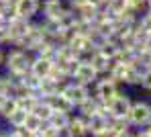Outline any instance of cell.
<instances>
[{
  "instance_id": "d6986e66",
  "label": "cell",
  "mask_w": 151,
  "mask_h": 137,
  "mask_svg": "<svg viewBox=\"0 0 151 137\" xmlns=\"http://www.w3.org/2000/svg\"><path fill=\"white\" fill-rule=\"evenodd\" d=\"M31 112H35V115L41 119V121H45V123H47V121H49V117H51V112H53V109L47 105V100H43V102L39 100V102L35 105V109L31 110Z\"/></svg>"
},
{
  "instance_id": "7a4b0ae2",
  "label": "cell",
  "mask_w": 151,
  "mask_h": 137,
  "mask_svg": "<svg viewBox=\"0 0 151 137\" xmlns=\"http://www.w3.org/2000/svg\"><path fill=\"white\" fill-rule=\"evenodd\" d=\"M121 90H123V86L116 82L114 78H110L108 74H100V78L94 82V96L100 98L102 102H106V105H108Z\"/></svg>"
},
{
  "instance_id": "8992f818",
  "label": "cell",
  "mask_w": 151,
  "mask_h": 137,
  "mask_svg": "<svg viewBox=\"0 0 151 137\" xmlns=\"http://www.w3.org/2000/svg\"><path fill=\"white\" fill-rule=\"evenodd\" d=\"M68 45H70L80 57L90 55L94 49H96L94 43H92V39H90V35H88V33H82V31H76L74 35H72V39L68 41Z\"/></svg>"
},
{
  "instance_id": "277c9868",
  "label": "cell",
  "mask_w": 151,
  "mask_h": 137,
  "mask_svg": "<svg viewBox=\"0 0 151 137\" xmlns=\"http://www.w3.org/2000/svg\"><path fill=\"white\" fill-rule=\"evenodd\" d=\"M133 105V98L127 94L125 90H121L110 102H108V110H110V119H127L129 110Z\"/></svg>"
},
{
  "instance_id": "5b68a950",
  "label": "cell",
  "mask_w": 151,
  "mask_h": 137,
  "mask_svg": "<svg viewBox=\"0 0 151 137\" xmlns=\"http://www.w3.org/2000/svg\"><path fill=\"white\" fill-rule=\"evenodd\" d=\"M59 92H61L63 96H68L76 107H78V105H82V102L90 96V86H88V84H82V82H76V80H74V82H70V84H63Z\"/></svg>"
},
{
  "instance_id": "7402d4cb",
  "label": "cell",
  "mask_w": 151,
  "mask_h": 137,
  "mask_svg": "<svg viewBox=\"0 0 151 137\" xmlns=\"http://www.w3.org/2000/svg\"><path fill=\"white\" fill-rule=\"evenodd\" d=\"M27 115H29V110H25V109H17L14 112H12V115H10V123H12V125H17V127H23V125H25Z\"/></svg>"
},
{
  "instance_id": "7c38bea8",
  "label": "cell",
  "mask_w": 151,
  "mask_h": 137,
  "mask_svg": "<svg viewBox=\"0 0 151 137\" xmlns=\"http://www.w3.org/2000/svg\"><path fill=\"white\" fill-rule=\"evenodd\" d=\"M65 133H68V135H72V137L86 135V133H88V121H86V117H84V115L72 117V119H70V123H68Z\"/></svg>"
},
{
  "instance_id": "d4e9b609",
  "label": "cell",
  "mask_w": 151,
  "mask_h": 137,
  "mask_svg": "<svg viewBox=\"0 0 151 137\" xmlns=\"http://www.w3.org/2000/svg\"><path fill=\"white\" fill-rule=\"evenodd\" d=\"M84 4H88V0H70V6H72L74 10H78V8H82Z\"/></svg>"
},
{
  "instance_id": "52a82bcc",
  "label": "cell",
  "mask_w": 151,
  "mask_h": 137,
  "mask_svg": "<svg viewBox=\"0 0 151 137\" xmlns=\"http://www.w3.org/2000/svg\"><path fill=\"white\" fill-rule=\"evenodd\" d=\"M86 121H88V133H92V135H96V137H108L110 117H104L100 112H96V115L86 117Z\"/></svg>"
},
{
  "instance_id": "4316f807",
  "label": "cell",
  "mask_w": 151,
  "mask_h": 137,
  "mask_svg": "<svg viewBox=\"0 0 151 137\" xmlns=\"http://www.w3.org/2000/svg\"><path fill=\"white\" fill-rule=\"evenodd\" d=\"M0 2H8V0H0Z\"/></svg>"
},
{
  "instance_id": "9c48e42d",
  "label": "cell",
  "mask_w": 151,
  "mask_h": 137,
  "mask_svg": "<svg viewBox=\"0 0 151 137\" xmlns=\"http://www.w3.org/2000/svg\"><path fill=\"white\" fill-rule=\"evenodd\" d=\"M29 66H31V61H29V59H27V55L21 53V51L10 53V57H8V68H10V72H12V74H17V76H25Z\"/></svg>"
},
{
  "instance_id": "603a6c76",
  "label": "cell",
  "mask_w": 151,
  "mask_h": 137,
  "mask_svg": "<svg viewBox=\"0 0 151 137\" xmlns=\"http://www.w3.org/2000/svg\"><path fill=\"white\" fill-rule=\"evenodd\" d=\"M141 88L149 94L151 92V68H145L143 70V76H141Z\"/></svg>"
},
{
  "instance_id": "9a60e30c",
  "label": "cell",
  "mask_w": 151,
  "mask_h": 137,
  "mask_svg": "<svg viewBox=\"0 0 151 137\" xmlns=\"http://www.w3.org/2000/svg\"><path fill=\"white\" fill-rule=\"evenodd\" d=\"M102 107V100L100 98H96V96H88L82 105H78V110H80V115H84V117H90V115H96Z\"/></svg>"
},
{
  "instance_id": "4fadbf2b",
  "label": "cell",
  "mask_w": 151,
  "mask_h": 137,
  "mask_svg": "<svg viewBox=\"0 0 151 137\" xmlns=\"http://www.w3.org/2000/svg\"><path fill=\"white\" fill-rule=\"evenodd\" d=\"M37 10H39V2L37 0H19L17 6H14L17 17H23V19H31Z\"/></svg>"
},
{
  "instance_id": "cb8c5ba5",
  "label": "cell",
  "mask_w": 151,
  "mask_h": 137,
  "mask_svg": "<svg viewBox=\"0 0 151 137\" xmlns=\"http://www.w3.org/2000/svg\"><path fill=\"white\" fill-rule=\"evenodd\" d=\"M17 109H19L17 100H6V98H4V102H2V107H0V110H2L6 117H10V115H12Z\"/></svg>"
},
{
  "instance_id": "44dd1931",
  "label": "cell",
  "mask_w": 151,
  "mask_h": 137,
  "mask_svg": "<svg viewBox=\"0 0 151 137\" xmlns=\"http://www.w3.org/2000/svg\"><path fill=\"white\" fill-rule=\"evenodd\" d=\"M127 4H129V8H131L133 12H137V14H143L145 10H149L147 0H127Z\"/></svg>"
},
{
  "instance_id": "6da1fadb",
  "label": "cell",
  "mask_w": 151,
  "mask_h": 137,
  "mask_svg": "<svg viewBox=\"0 0 151 137\" xmlns=\"http://www.w3.org/2000/svg\"><path fill=\"white\" fill-rule=\"evenodd\" d=\"M127 121L133 125V129H139V127L151 123V100H145V98L133 100L131 110L127 115Z\"/></svg>"
},
{
  "instance_id": "f1b7e54d",
  "label": "cell",
  "mask_w": 151,
  "mask_h": 137,
  "mask_svg": "<svg viewBox=\"0 0 151 137\" xmlns=\"http://www.w3.org/2000/svg\"><path fill=\"white\" fill-rule=\"evenodd\" d=\"M0 59H2V55H0Z\"/></svg>"
},
{
  "instance_id": "ac0fdd59",
  "label": "cell",
  "mask_w": 151,
  "mask_h": 137,
  "mask_svg": "<svg viewBox=\"0 0 151 137\" xmlns=\"http://www.w3.org/2000/svg\"><path fill=\"white\" fill-rule=\"evenodd\" d=\"M43 10H45V17L47 19H53V21H57L61 14H63V4H61V0H45V4H43Z\"/></svg>"
},
{
  "instance_id": "8fae6325",
  "label": "cell",
  "mask_w": 151,
  "mask_h": 137,
  "mask_svg": "<svg viewBox=\"0 0 151 137\" xmlns=\"http://www.w3.org/2000/svg\"><path fill=\"white\" fill-rule=\"evenodd\" d=\"M53 59H49V57H37L33 63H31V72L37 76V78H47L51 72H53Z\"/></svg>"
},
{
  "instance_id": "30bf717a",
  "label": "cell",
  "mask_w": 151,
  "mask_h": 137,
  "mask_svg": "<svg viewBox=\"0 0 151 137\" xmlns=\"http://www.w3.org/2000/svg\"><path fill=\"white\" fill-rule=\"evenodd\" d=\"M131 129H133V125L127 119H110V123H108V137H127L133 133Z\"/></svg>"
},
{
  "instance_id": "484cf974",
  "label": "cell",
  "mask_w": 151,
  "mask_h": 137,
  "mask_svg": "<svg viewBox=\"0 0 151 137\" xmlns=\"http://www.w3.org/2000/svg\"><path fill=\"white\" fill-rule=\"evenodd\" d=\"M147 6H149V8H151V0H147Z\"/></svg>"
},
{
  "instance_id": "3957f363",
  "label": "cell",
  "mask_w": 151,
  "mask_h": 137,
  "mask_svg": "<svg viewBox=\"0 0 151 137\" xmlns=\"http://www.w3.org/2000/svg\"><path fill=\"white\" fill-rule=\"evenodd\" d=\"M72 78H74L76 82H82V84L92 86V84L100 78V72H98V70L92 66V61H90L88 57H82V59L78 61V66H76V70H74V74H72Z\"/></svg>"
},
{
  "instance_id": "2e32d148",
  "label": "cell",
  "mask_w": 151,
  "mask_h": 137,
  "mask_svg": "<svg viewBox=\"0 0 151 137\" xmlns=\"http://www.w3.org/2000/svg\"><path fill=\"white\" fill-rule=\"evenodd\" d=\"M27 29H29V25H27V19H23V17H14V19L10 21L8 35H10V39H12V41H19V39H21V37L27 33Z\"/></svg>"
},
{
  "instance_id": "f546056e",
  "label": "cell",
  "mask_w": 151,
  "mask_h": 137,
  "mask_svg": "<svg viewBox=\"0 0 151 137\" xmlns=\"http://www.w3.org/2000/svg\"><path fill=\"white\" fill-rule=\"evenodd\" d=\"M149 12H151V8H149Z\"/></svg>"
},
{
  "instance_id": "ba28073f",
  "label": "cell",
  "mask_w": 151,
  "mask_h": 137,
  "mask_svg": "<svg viewBox=\"0 0 151 137\" xmlns=\"http://www.w3.org/2000/svg\"><path fill=\"white\" fill-rule=\"evenodd\" d=\"M45 100H47V105H49L53 110H59V112H72V110L76 109V105L68 96H63L61 92H55V94H51V96H45Z\"/></svg>"
},
{
  "instance_id": "ffe728a7",
  "label": "cell",
  "mask_w": 151,
  "mask_h": 137,
  "mask_svg": "<svg viewBox=\"0 0 151 137\" xmlns=\"http://www.w3.org/2000/svg\"><path fill=\"white\" fill-rule=\"evenodd\" d=\"M23 127H25V129H29V133L33 135L37 129H41V127H43V121H41V119H39L35 112H29V115H27V119H25V125H23Z\"/></svg>"
},
{
  "instance_id": "5bb4252c",
  "label": "cell",
  "mask_w": 151,
  "mask_h": 137,
  "mask_svg": "<svg viewBox=\"0 0 151 137\" xmlns=\"http://www.w3.org/2000/svg\"><path fill=\"white\" fill-rule=\"evenodd\" d=\"M88 59L92 61V66H94L100 74H106V72H108V68H110V63H112V59H110V57H106L100 49H94L92 53L88 55Z\"/></svg>"
},
{
  "instance_id": "e0dca14e",
  "label": "cell",
  "mask_w": 151,
  "mask_h": 137,
  "mask_svg": "<svg viewBox=\"0 0 151 137\" xmlns=\"http://www.w3.org/2000/svg\"><path fill=\"white\" fill-rule=\"evenodd\" d=\"M70 112H59V110H53L49 117V121H47V125L51 127H55L57 131H61V133H65V129H68V123H70Z\"/></svg>"
},
{
  "instance_id": "83f0119b",
  "label": "cell",
  "mask_w": 151,
  "mask_h": 137,
  "mask_svg": "<svg viewBox=\"0 0 151 137\" xmlns=\"http://www.w3.org/2000/svg\"><path fill=\"white\" fill-rule=\"evenodd\" d=\"M149 100H151V92H149Z\"/></svg>"
}]
</instances>
